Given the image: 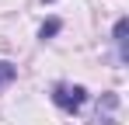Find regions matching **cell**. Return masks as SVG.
Wrapping results in <instances>:
<instances>
[{"mask_svg":"<svg viewBox=\"0 0 129 125\" xmlns=\"http://www.w3.org/2000/svg\"><path fill=\"white\" fill-rule=\"evenodd\" d=\"M14 77H18V66H14V62H0V90L14 80Z\"/></svg>","mask_w":129,"mask_h":125,"instance_id":"5b68a950","label":"cell"},{"mask_svg":"<svg viewBox=\"0 0 129 125\" xmlns=\"http://www.w3.org/2000/svg\"><path fill=\"white\" fill-rule=\"evenodd\" d=\"M126 35H129V21L119 18V21H115V49H119V59H122V62L129 59V52H126Z\"/></svg>","mask_w":129,"mask_h":125,"instance_id":"7a4b0ae2","label":"cell"},{"mask_svg":"<svg viewBox=\"0 0 129 125\" xmlns=\"http://www.w3.org/2000/svg\"><path fill=\"white\" fill-rule=\"evenodd\" d=\"M52 104H56L59 111H66V115H77L87 104V90L80 83H56V87H52Z\"/></svg>","mask_w":129,"mask_h":125,"instance_id":"6da1fadb","label":"cell"},{"mask_svg":"<svg viewBox=\"0 0 129 125\" xmlns=\"http://www.w3.org/2000/svg\"><path fill=\"white\" fill-rule=\"evenodd\" d=\"M119 108V97L115 94H105L101 97V104H98V122L101 125H112V111Z\"/></svg>","mask_w":129,"mask_h":125,"instance_id":"3957f363","label":"cell"},{"mask_svg":"<svg viewBox=\"0 0 129 125\" xmlns=\"http://www.w3.org/2000/svg\"><path fill=\"white\" fill-rule=\"evenodd\" d=\"M59 28H63V21H59V18H49L42 28H39V38L45 42V38H52V35H59Z\"/></svg>","mask_w":129,"mask_h":125,"instance_id":"277c9868","label":"cell"},{"mask_svg":"<svg viewBox=\"0 0 129 125\" xmlns=\"http://www.w3.org/2000/svg\"><path fill=\"white\" fill-rule=\"evenodd\" d=\"M45 4H52V0H45Z\"/></svg>","mask_w":129,"mask_h":125,"instance_id":"8992f818","label":"cell"}]
</instances>
